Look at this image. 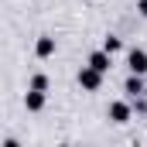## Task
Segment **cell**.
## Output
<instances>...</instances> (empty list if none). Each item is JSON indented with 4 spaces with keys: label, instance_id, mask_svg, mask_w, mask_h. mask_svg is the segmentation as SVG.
Returning <instances> with one entry per match:
<instances>
[{
    "label": "cell",
    "instance_id": "1",
    "mask_svg": "<svg viewBox=\"0 0 147 147\" xmlns=\"http://www.w3.org/2000/svg\"><path fill=\"white\" fill-rule=\"evenodd\" d=\"M130 69L134 72H147V55L144 51H130Z\"/></svg>",
    "mask_w": 147,
    "mask_h": 147
},
{
    "label": "cell",
    "instance_id": "2",
    "mask_svg": "<svg viewBox=\"0 0 147 147\" xmlns=\"http://www.w3.org/2000/svg\"><path fill=\"white\" fill-rule=\"evenodd\" d=\"M79 79H82L86 89H96V86H99V69H89V72H82Z\"/></svg>",
    "mask_w": 147,
    "mask_h": 147
},
{
    "label": "cell",
    "instance_id": "3",
    "mask_svg": "<svg viewBox=\"0 0 147 147\" xmlns=\"http://www.w3.org/2000/svg\"><path fill=\"white\" fill-rule=\"evenodd\" d=\"M92 69H99V72H106V69H110V58H106L103 51H99V55H92Z\"/></svg>",
    "mask_w": 147,
    "mask_h": 147
},
{
    "label": "cell",
    "instance_id": "4",
    "mask_svg": "<svg viewBox=\"0 0 147 147\" xmlns=\"http://www.w3.org/2000/svg\"><path fill=\"white\" fill-rule=\"evenodd\" d=\"M51 48H55V45H51L48 38H45V41H38V55H51Z\"/></svg>",
    "mask_w": 147,
    "mask_h": 147
},
{
    "label": "cell",
    "instance_id": "5",
    "mask_svg": "<svg viewBox=\"0 0 147 147\" xmlns=\"http://www.w3.org/2000/svg\"><path fill=\"white\" fill-rule=\"evenodd\" d=\"M113 120H127V106H123V103L113 106Z\"/></svg>",
    "mask_w": 147,
    "mask_h": 147
},
{
    "label": "cell",
    "instance_id": "6",
    "mask_svg": "<svg viewBox=\"0 0 147 147\" xmlns=\"http://www.w3.org/2000/svg\"><path fill=\"white\" fill-rule=\"evenodd\" d=\"M140 14H144V17H147V0H140Z\"/></svg>",
    "mask_w": 147,
    "mask_h": 147
}]
</instances>
